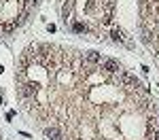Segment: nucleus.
I'll list each match as a JSON object with an SVG mask.
<instances>
[{"label":"nucleus","instance_id":"nucleus-8","mask_svg":"<svg viewBox=\"0 0 159 140\" xmlns=\"http://www.w3.org/2000/svg\"><path fill=\"white\" fill-rule=\"evenodd\" d=\"M85 30H87V28L83 24H74V32H85Z\"/></svg>","mask_w":159,"mask_h":140},{"label":"nucleus","instance_id":"nucleus-7","mask_svg":"<svg viewBox=\"0 0 159 140\" xmlns=\"http://www.w3.org/2000/svg\"><path fill=\"white\" fill-rule=\"evenodd\" d=\"M110 36H112V40H123V32H121V30H112Z\"/></svg>","mask_w":159,"mask_h":140},{"label":"nucleus","instance_id":"nucleus-4","mask_svg":"<svg viewBox=\"0 0 159 140\" xmlns=\"http://www.w3.org/2000/svg\"><path fill=\"white\" fill-rule=\"evenodd\" d=\"M85 60H87L89 64H98V62H100V53H98V51H87Z\"/></svg>","mask_w":159,"mask_h":140},{"label":"nucleus","instance_id":"nucleus-1","mask_svg":"<svg viewBox=\"0 0 159 140\" xmlns=\"http://www.w3.org/2000/svg\"><path fill=\"white\" fill-rule=\"evenodd\" d=\"M17 89H19V93H21L24 98H34L40 87H38V83H19Z\"/></svg>","mask_w":159,"mask_h":140},{"label":"nucleus","instance_id":"nucleus-2","mask_svg":"<svg viewBox=\"0 0 159 140\" xmlns=\"http://www.w3.org/2000/svg\"><path fill=\"white\" fill-rule=\"evenodd\" d=\"M102 70H106L108 75H117L121 68H119V64L115 60H102Z\"/></svg>","mask_w":159,"mask_h":140},{"label":"nucleus","instance_id":"nucleus-10","mask_svg":"<svg viewBox=\"0 0 159 140\" xmlns=\"http://www.w3.org/2000/svg\"><path fill=\"white\" fill-rule=\"evenodd\" d=\"M155 121H157V125H159V115H157V119H155Z\"/></svg>","mask_w":159,"mask_h":140},{"label":"nucleus","instance_id":"nucleus-3","mask_svg":"<svg viewBox=\"0 0 159 140\" xmlns=\"http://www.w3.org/2000/svg\"><path fill=\"white\" fill-rule=\"evenodd\" d=\"M45 136H47L49 140H64L60 127H47V129H45Z\"/></svg>","mask_w":159,"mask_h":140},{"label":"nucleus","instance_id":"nucleus-5","mask_svg":"<svg viewBox=\"0 0 159 140\" xmlns=\"http://www.w3.org/2000/svg\"><path fill=\"white\" fill-rule=\"evenodd\" d=\"M15 24H0V36H4V34H11Z\"/></svg>","mask_w":159,"mask_h":140},{"label":"nucleus","instance_id":"nucleus-9","mask_svg":"<svg viewBox=\"0 0 159 140\" xmlns=\"http://www.w3.org/2000/svg\"><path fill=\"white\" fill-rule=\"evenodd\" d=\"M155 140H159V129H157V132H155Z\"/></svg>","mask_w":159,"mask_h":140},{"label":"nucleus","instance_id":"nucleus-6","mask_svg":"<svg viewBox=\"0 0 159 140\" xmlns=\"http://www.w3.org/2000/svg\"><path fill=\"white\" fill-rule=\"evenodd\" d=\"M70 11H72V0H66V4H64V17H66V21H68Z\"/></svg>","mask_w":159,"mask_h":140}]
</instances>
